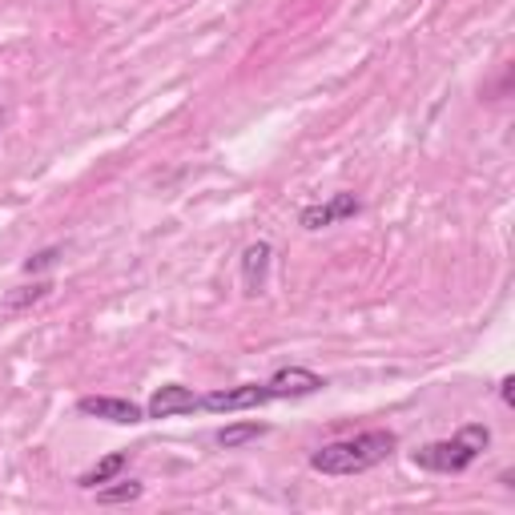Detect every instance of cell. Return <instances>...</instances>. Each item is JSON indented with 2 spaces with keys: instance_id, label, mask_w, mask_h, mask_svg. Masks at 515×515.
Listing matches in <instances>:
<instances>
[{
  "instance_id": "6da1fadb",
  "label": "cell",
  "mask_w": 515,
  "mask_h": 515,
  "mask_svg": "<svg viewBox=\"0 0 515 515\" xmlns=\"http://www.w3.org/2000/svg\"><path fill=\"white\" fill-rule=\"evenodd\" d=\"M394 443H399L394 431H362L354 439H338V443H326L322 451H314L310 467L318 475H359L383 463L394 451Z\"/></svg>"
},
{
  "instance_id": "7a4b0ae2",
  "label": "cell",
  "mask_w": 515,
  "mask_h": 515,
  "mask_svg": "<svg viewBox=\"0 0 515 515\" xmlns=\"http://www.w3.org/2000/svg\"><path fill=\"white\" fill-rule=\"evenodd\" d=\"M491 431L483 423H467L455 439H443V443H426L423 451H415V463L426 467V471H443V475H455L463 467H471L475 459L487 451Z\"/></svg>"
},
{
  "instance_id": "3957f363",
  "label": "cell",
  "mask_w": 515,
  "mask_h": 515,
  "mask_svg": "<svg viewBox=\"0 0 515 515\" xmlns=\"http://www.w3.org/2000/svg\"><path fill=\"white\" fill-rule=\"evenodd\" d=\"M270 402V391H266V383H241V386H230V391H214L201 399V407L206 410H249V407H266Z\"/></svg>"
},
{
  "instance_id": "277c9868",
  "label": "cell",
  "mask_w": 515,
  "mask_h": 515,
  "mask_svg": "<svg viewBox=\"0 0 515 515\" xmlns=\"http://www.w3.org/2000/svg\"><path fill=\"white\" fill-rule=\"evenodd\" d=\"M326 386V378L314 375V370L306 367H282L278 375L266 383V391H270V399H302V394H314Z\"/></svg>"
},
{
  "instance_id": "5b68a950",
  "label": "cell",
  "mask_w": 515,
  "mask_h": 515,
  "mask_svg": "<svg viewBox=\"0 0 515 515\" xmlns=\"http://www.w3.org/2000/svg\"><path fill=\"white\" fill-rule=\"evenodd\" d=\"M198 407H201V399L190 391V386L165 383V386H157V391H153L145 415H149V418H173V415H190V410H198Z\"/></svg>"
},
{
  "instance_id": "8992f818",
  "label": "cell",
  "mask_w": 515,
  "mask_h": 515,
  "mask_svg": "<svg viewBox=\"0 0 515 515\" xmlns=\"http://www.w3.org/2000/svg\"><path fill=\"white\" fill-rule=\"evenodd\" d=\"M359 209L362 206L354 193H334L326 206H306L302 214H298V225H302V230H326V225H334L338 217H354Z\"/></svg>"
},
{
  "instance_id": "52a82bcc",
  "label": "cell",
  "mask_w": 515,
  "mask_h": 515,
  "mask_svg": "<svg viewBox=\"0 0 515 515\" xmlns=\"http://www.w3.org/2000/svg\"><path fill=\"white\" fill-rule=\"evenodd\" d=\"M80 415H97V418H109V423H121V426H133L145 418V410L129 399H109V394H89L80 399Z\"/></svg>"
},
{
  "instance_id": "ba28073f",
  "label": "cell",
  "mask_w": 515,
  "mask_h": 515,
  "mask_svg": "<svg viewBox=\"0 0 515 515\" xmlns=\"http://www.w3.org/2000/svg\"><path fill=\"white\" fill-rule=\"evenodd\" d=\"M270 241H249L246 254H241V294L258 298L266 286V270H270Z\"/></svg>"
},
{
  "instance_id": "9c48e42d",
  "label": "cell",
  "mask_w": 515,
  "mask_h": 515,
  "mask_svg": "<svg viewBox=\"0 0 515 515\" xmlns=\"http://www.w3.org/2000/svg\"><path fill=\"white\" fill-rule=\"evenodd\" d=\"M125 463H129V455H125V451H113V455H105L101 463L93 467V471H85V475H80V487H97V483H109L113 475H121V471H125Z\"/></svg>"
},
{
  "instance_id": "30bf717a",
  "label": "cell",
  "mask_w": 515,
  "mask_h": 515,
  "mask_svg": "<svg viewBox=\"0 0 515 515\" xmlns=\"http://www.w3.org/2000/svg\"><path fill=\"white\" fill-rule=\"evenodd\" d=\"M270 431V426L266 423H233V426H222V431H217V443H222V447H241V443H254V439H262V435Z\"/></svg>"
},
{
  "instance_id": "8fae6325",
  "label": "cell",
  "mask_w": 515,
  "mask_h": 515,
  "mask_svg": "<svg viewBox=\"0 0 515 515\" xmlns=\"http://www.w3.org/2000/svg\"><path fill=\"white\" fill-rule=\"evenodd\" d=\"M48 294H53V282H37V286H24V290H16V294L4 298V310H24V306L40 302V298H48Z\"/></svg>"
},
{
  "instance_id": "7c38bea8",
  "label": "cell",
  "mask_w": 515,
  "mask_h": 515,
  "mask_svg": "<svg viewBox=\"0 0 515 515\" xmlns=\"http://www.w3.org/2000/svg\"><path fill=\"white\" fill-rule=\"evenodd\" d=\"M133 499H141V483H117L97 491V503H133Z\"/></svg>"
},
{
  "instance_id": "4fadbf2b",
  "label": "cell",
  "mask_w": 515,
  "mask_h": 515,
  "mask_svg": "<svg viewBox=\"0 0 515 515\" xmlns=\"http://www.w3.org/2000/svg\"><path fill=\"white\" fill-rule=\"evenodd\" d=\"M61 258V246H48V249H40V254H32V258H24V274H40V270H48V266Z\"/></svg>"
},
{
  "instance_id": "5bb4252c",
  "label": "cell",
  "mask_w": 515,
  "mask_h": 515,
  "mask_svg": "<svg viewBox=\"0 0 515 515\" xmlns=\"http://www.w3.org/2000/svg\"><path fill=\"white\" fill-rule=\"evenodd\" d=\"M499 399H503V402H515V378H511V375L499 383Z\"/></svg>"
}]
</instances>
